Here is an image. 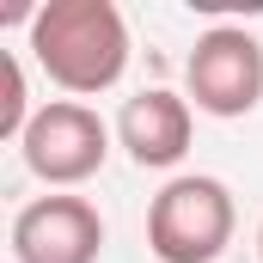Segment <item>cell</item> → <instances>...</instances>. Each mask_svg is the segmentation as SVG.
<instances>
[{
  "instance_id": "6da1fadb",
  "label": "cell",
  "mask_w": 263,
  "mask_h": 263,
  "mask_svg": "<svg viewBox=\"0 0 263 263\" xmlns=\"http://www.w3.org/2000/svg\"><path fill=\"white\" fill-rule=\"evenodd\" d=\"M31 55L62 92L92 98V92H110L123 80L129 25L110 0H49L31 18Z\"/></svg>"
},
{
  "instance_id": "7a4b0ae2",
  "label": "cell",
  "mask_w": 263,
  "mask_h": 263,
  "mask_svg": "<svg viewBox=\"0 0 263 263\" xmlns=\"http://www.w3.org/2000/svg\"><path fill=\"white\" fill-rule=\"evenodd\" d=\"M233 227H239L233 190L208 172L172 178L147 202V251L159 263H214L233 245Z\"/></svg>"
},
{
  "instance_id": "3957f363",
  "label": "cell",
  "mask_w": 263,
  "mask_h": 263,
  "mask_svg": "<svg viewBox=\"0 0 263 263\" xmlns=\"http://www.w3.org/2000/svg\"><path fill=\"white\" fill-rule=\"evenodd\" d=\"M184 92L202 117H251L263 104V43L245 25H214L202 31L190 62H184Z\"/></svg>"
},
{
  "instance_id": "277c9868",
  "label": "cell",
  "mask_w": 263,
  "mask_h": 263,
  "mask_svg": "<svg viewBox=\"0 0 263 263\" xmlns=\"http://www.w3.org/2000/svg\"><path fill=\"white\" fill-rule=\"evenodd\" d=\"M18 153H25L31 178L67 190V184H86V178L104 172V159H110V129H104V117H98L92 104H80V98H49V104H37L31 129L18 141Z\"/></svg>"
},
{
  "instance_id": "5b68a950",
  "label": "cell",
  "mask_w": 263,
  "mask_h": 263,
  "mask_svg": "<svg viewBox=\"0 0 263 263\" xmlns=\"http://www.w3.org/2000/svg\"><path fill=\"white\" fill-rule=\"evenodd\" d=\"M104 220L86 196H37L12 214V263H98Z\"/></svg>"
},
{
  "instance_id": "8992f818",
  "label": "cell",
  "mask_w": 263,
  "mask_h": 263,
  "mask_svg": "<svg viewBox=\"0 0 263 263\" xmlns=\"http://www.w3.org/2000/svg\"><path fill=\"white\" fill-rule=\"evenodd\" d=\"M117 141L129 147V159L141 172H172L190 153V98H178L165 86L135 92L117 117Z\"/></svg>"
},
{
  "instance_id": "52a82bcc",
  "label": "cell",
  "mask_w": 263,
  "mask_h": 263,
  "mask_svg": "<svg viewBox=\"0 0 263 263\" xmlns=\"http://www.w3.org/2000/svg\"><path fill=\"white\" fill-rule=\"evenodd\" d=\"M0 86H6V98H0V141H25L31 129V98H25V67L18 55H0Z\"/></svg>"
},
{
  "instance_id": "ba28073f",
  "label": "cell",
  "mask_w": 263,
  "mask_h": 263,
  "mask_svg": "<svg viewBox=\"0 0 263 263\" xmlns=\"http://www.w3.org/2000/svg\"><path fill=\"white\" fill-rule=\"evenodd\" d=\"M257 263H263V227H257Z\"/></svg>"
}]
</instances>
